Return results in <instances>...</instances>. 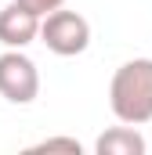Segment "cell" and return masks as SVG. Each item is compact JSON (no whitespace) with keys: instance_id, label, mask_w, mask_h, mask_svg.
<instances>
[{"instance_id":"277c9868","label":"cell","mask_w":152,"mask_h":155,"mask_svg":"<svg viewBox=\"0 0 152 155\" xmlns=\"http://www.w3.org/2000/svg\"><path fill=\"white\" fill-rule=\"evenodd\" d=\"M40 33V15H33L29 7H22L18 0H11L4 11H0V43L4 47H29Z\"/></svg>"},{"instance_id":"6da1fadb","label":"cell","mask_w":152,"mask_h":155,"mask_svg":"<svg viewBox=\"0 0 152 155\" xmlns=\"http://www.w3.org/2000/svg\"><path fill=\"white\" fill-rule=\"evenodd\" d=\"M109 108L127 126L152 123V58H134L116 69L109 83Z\"/></svg>"},{"instance_id":"8992f818","label":"cell","mask_w":152,"mask_h":155,"mask_svg":"<svg viewBox=\"0 0 152 155\" xmlns=\"http://www.w3.org/2000/svg\"><path fill=\"white\" fill-rule=\"evenodd\" d=\"M29 152H69V155H80V152H83V144H80L76 137H47V141L33 144Z\"/></svg>"},{"instance_id":"7a4b0ae2","label":"cell","mask_w":152,"mask_h":155,"mask_svg":"<svg viewBox=\"0 0 152 155\" xmlns=\"http://www.w3.org/2000/svg\"><path fill=\"white\" fill-rule=\"evenodd\" d=\"M36 36L43 40V47H47L51 54L73 58V54H83V51L91 47V25H87V18H83L80 11L58 7V11H51V15L40 18V33Z\"/></svg>"},{"instance_id":"5b68a950","label":"cell","mask_w":152,"mask_h":155,"mask_svg":"<svg viewBox=\"0 0 152 155\" xmlns=\"http://www.w3.org/2000/svg\"><path fill=\"white\" fill-rule=\"evenodd\" d=\"M98 155H145V137L138 134V126H112L94 141Z\"/></svg>"},{"instance_id":"52a82bcc","label":"cell","mask_w":152,"mask_h":155,"mask_svg":"<svg viewBox=\"0 0 152 155\" xmlns=\"http://www.w3.org/2000/svg\"><path fill=\"white\" fill-rule=\"evenodd\" d=\"M18 4H22V7H29V11L40 15V18H43V15H51V11H58V7H65V0H18Z\"/></svg>"},{"instance_id":"3957f363","label":"cell","mask_w":152,"mask_h":155,"mask_svg":"<svg viewBox=\"0 0 152 155\" xmlns=\"http://www.w3.org/2000/svg\"><path fill=\"white\" fill-rule=\"evenodd\" d=\"M40 94V72L36 61L15 47L0 54V97L11 105H33Z\"/></svg>"}]
</instances>
